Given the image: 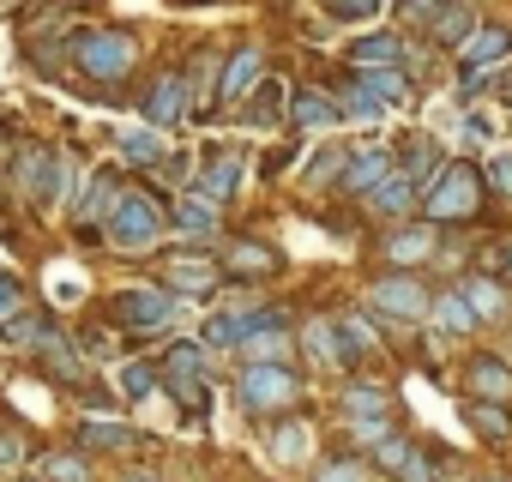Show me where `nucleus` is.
Wrapping results in <instances>:
<instances>
[{
    "label": "nucleus",
    "instance_id": "1",
    "mask_svg": "<svg viewBox=\"0 0 512 482\" xmlns=\"http://www.w3.org/2000/svg\"><path fill=\"white\" fill-rule=\"evenodd\" d=\"M109 241L121 254H145V248H157V235H163V211H157V199H145V193H115V205H109Z\"/></svg>",
    "mask_w": 512,
    "mask_h": 482
},
{
    "label": "nucleus",
    "instance_id": "2",
    "mask_svg": "<svg viewBox=\"0 0 512 482\" xmlns=\"http://www.w3.org/2000/svg\"><path fill=\"white\" fill-rule=\"evenodd\" d=\"M476 193H482V175H476L470 163H440V169L428 175L422 205H428V217L458 223V217H470V211H476Z\"/></svg>",
    "mask_w": 512,
    "mask_h": 482
},
{
    "label": "nucleus",
    "instance_id": "3",
    "mask_svg": "<svg viewBox=\"0 0 512 482\" xmlns=\"http://www.w3.org/2000/svg\"><path fill=\"white\" fill-rule=\"evenodd\" d=\"M73 61H79L85 79L115 85V79H127V67H133V37H127V31H85V37H73Z\"/></svg>",
    "mask_w": 512,
    "mask_h": 482
},
{
    "label": "nucleus",
    "instance_id": "4",
    "mask_svg": "<svg viewBox=\"0 0 512 482\" xmlns=\"http://www.w3.org/2000/svg\"><path fill=\"white\" fill-rule=\"evenodd\" d=\"M404 97H410V85H404V73H398V67H356L350 103H344L338 115L374 121V115H386V109H392V103H404Z\"/></svg>",
    "mask_w": 512,
    "mask_h": 482
},
{
    "label": "nucleus",
    "instance_id": "5",
    "mask_svg": "<svg viewBox=\"0 0 512 482\" xmlns=\"http://www.w3.org/2000/svg\"><path fill=\"white\" fill-rule=\"evenodd\" d=\"M296 392H302V380L284 362H247L241 368V404L247 410H284V404H296Z\"/></svg>",
    "mask_w": 512,
    "mask_h": 482
},
{
    "label": "nucleus",
    "instance_id": "6",
    "mask_svg": "<svg viewBox=\"0 0 512 482\" xmlns=\"http://www.w3.org/2000/svg\"><path fill=\"white\" fill-rule=\"evenodd\" d=\"M169 314H175V296L157 290V284H133V290L115 296V320L133 326V332H157V326H169Z\"/></svg>",
    "mask_w": 512,
    "mask_h": 482
},
{
    "label": "nucleus",
    "instance_id": "7",
    "mask_svg": "<svg viewBox=\"0 0 512 482\" xmlns=\"http://www.w3.org/2000/svg\"><path fill=\"white\" fill-rule=\"evenodd\" d=\"M31 356L43 362V374H49L55 386H79V380H85V356L73 350V338H67L61 326H43V338H37Z\"/></svg>",
    "mask_w": 512,
    "mask_h": 482
},
{
    "label": "nucleus",
    "instance_id": "8",
    "mask_svg": "<svg viewBox=\"0 0 512 482\" xmlns=\"http://www.w3.org/2000/svg\"><path fill=\"white\" fill-rule=\"evenodd\" d=\"M374 308L392 314V320H422V314H428V290H422L410 272H398V278H380V284H374Z\"/></svg>",
    "mask_w": 512,
    "mask_h": 482
},
{
    "label": "nucleus",
    "instance_id": "9",
    "mask_svg": "<svg viewBox=\"0 0 512 482\" xmlns=\"http://www.w3.org/2000/svg\"><path fill=\"white\" fill-rule=\"evenodd\" d=\"M19 187H25L37 205H49V199L61 193V157H55L49 145H31V151L19 157Z\"/></svg>",
    "mask_w": 512,
    "mask_h": 482
},
{
    "label": "nucleus",
    "instance_id": "10",
    "mask_svg": "<svg viewBox=\"0 0 512 482\" xmlns=\"http://www.w3.org/2000/svg\"><path fill=\"white\" fill-rule=\"evenodd\" d=\"M187 115V79L181 73H163L157 85H151V97H145V121L163 133V127H175Z\"/></svg>",
    "mask_w": 512,
    "mask_h": 482
},
{
    "label": "nucleus",
    "instance_id": "11",
    "mask_svg": "<svg viewBox=\"0 0 512 482\" xmlns=\"http://www.w3.org/2000/svg\"><path fill=\"white\" fill-rule=\"evenodd\" d=\"M241 187V151H223L205 175H199V187H193V199H205V205H223L229 193Z\"/></svg>",
    "mask_w": 512,
    "mask_h": 482
},
{
    "label": "nucleus",
    "instance_id": "12",
    "mask_svg": "<svg viewBox=\"0 0 512 482\" xmlns=\"http://www.w3.org/2000/svg\"><path fill=\"white\" fill-rule=\"evenodd\" d=\"M260 79V49H235L229 55V67H223V79H217V97L223 103H235V97H247V85Z\"/></svg>",
    "mask_w": 512,
    "mask_h": 482
},
{
    "label": "nucleus",
    "instance_id": "13",
    "mask_svg": "<svg viewBox=\"0 0 512 482\" xmlns=\"http://www.w3.org/2000/svg\"><path fill=\"white\" fill-rule=\"evenodd\" d=\"M506 49H512V37L500 31V25H488V31H470L464 37V67H494V61H506Z\"/></svg>",
    "mask_w": 512,
    "mask_h": 482
},
{
    "label": "nucleus",
    "instance_id": "14",
    "mask_svg": "<svg viewBox=\"0 0 512 482\" xmlns=\"http://www.w3.org/2000/svg\"><path fill=\"white\" fill-rule=\"evenodd\" d=\"M169 290L205 296V290H217V266H211V260H193V254H181V260H169Z\"/></svg>",
    "mask_w": 512,
    "mask_h": 482
},
{
    "label": "nucleus",
    "instance_id": "15",
    "mask_svg": "<svg viewBox=\"0 0 512 482\" xmlns=\"http://www.w3.org/2000/svg\"><path fill=\"white\" fill-rule=\"evenodd\" d=\"M109 205H115V169L91 175V193H85V199H79V211H73V217H79V229L91 235V229H97V217H103Z\"/></svg>",
    "mask_w": 512,
    "mask_h": 482
},
{
    "label": "nucleus",
    "instance_id": "16",
    "mask_svg": "<svg viewBox=\"0 0 512 482\" xmlns=\"http://www.w3.org/2000/svg\"><path fill=\"white\" fill-rule=\"evenodd\" d=\"M115 145H121V163H163V133L157 127H127Z\"/></svg>",
    "mask_w": 512,
    "mask_h": 482
},
{
    "label": "nucleus",
    "instance_id": "17",
    "mask_svg": "<svg viewBox=\"0 0 512 482\" xmlns=\"http://www.w3.org/2000/svg\"><path fill=\"white\" fill-rule=\"evenodd\" d=\"M386 175H392V157H386V151H374V157H356V163H350V175H344V193H374Z\"/></svg>",
    "mask_w": 512,
    "mask_h": 482
},
{
    "label": "nucleus",
    "instance_id": "18",
    "mask_svg": "<svg viewBox=\"0 0 512 482\" xmlns=\"http://www.w3.org/2000/svg\"><path fill=\"white\" fill-rule=\"evenodd\" d=\"M428 31H434V43H464L470 37V7H464V0H452V7L428 13Z\"/></svg>",
    "mask_w": 512,
    "mask_h": 482
},
{
    "label": "nucleus",
    "instance_id": "19",
    "mask_svg": "<svg viewBox=\"0 0 512 482\" xmlns=\"http://www.w3.org/2000/svg\"><path fill=\"white\" fill-rule=\"evenodd\" d=\"M398 55H404V49H398V37H392V31L362 37V43L350 49V61H356V67H398Z\"/></svg>",
    "mask_w": 512,
    "mask_h": 482
},
{
    "label": "nucleus",
    "instance_id": "20",
    "mask_svg": "<svg viewBox=\"0 0 512 482\" xmlns=\"http://www.w3.org/2000/svg\"><path fill=\"white\" fill-rule=\"evenodd\" d=\"M344 416H356V422H380V416H392V398L374 392V386H350V392H344Z\"/></svg>",
    "mask_w": 512,
    "mask_h": 482
},
{
    "label": "nucleus",
    "instance_id": "21",
    "mask_svg": "<svg viewBox=\"0 0 512 482\" xmlns=\"http://www.w3.org/2000/svg\"><path fill=\"white\" fill-rule=\"evenodd\" d=\"M470 386H476L482 398H512V368L494 362V356H482V362L470 368Z\"/></svg>",
    "mask_w": 512,
    "mask_h": 482
},
{
    "label": "nucleus",
    "instance_id": "22",
    "mask_svg": "<svg viewBox=\"0 0 512 482\" xmlns=\"http://www.w3.org/2000/svg\"><path fill=\"white\" fill-rule=\"evenodd\" d=\"M278 115H284V85L266 79L260 91H253V103H247V127H272Z\"/></svg>",
    "mask_w": 512,
    "mask_h": 482
},
{
    "label": "nucleus",
    "instance_id": "23",
    "mask_svg": "<svg viewBox=\"0 0 512 482\" xmlns=\"http://www.w3.org/2000/svg\"><path fill=\"white\" fill-rule=\"evenodd\" d=\"M374 205H380V211H392V217H398V211H410V205H416V181L392 169V175L374 187Z\"/></svg>",
    "mask_w": 512,
    "mask_h": 482
},
{
    "label": "nucleus",
    "instance_id": "24",
    "mask_svg": "<svg viewBox=\"0 0 512 482\" xmlns=\"http://www.w3.org/2000/svg\"><path fill=\"white\" fill-rule=\"evenodd\" d=\"M37 470H43V482H91V464H85V452H49Z\"/></svg>",
    "mask_w": 512,
    "mask_h": 482
},
{
    "label": "nucleus",
    "instance_id": "25",
    "mask_svg": "<svg viewBox=\"0 0 512 482\" xmlns=\"http://www.w3.org/2000/svg\"><path fill=\"white\" fill-rule=\"evenodd\" d=\"M290 121H296V127H326V121H338V103H326L320 91H302V97L290 103Z\"/></svg>",
    "mask_w": 512,
    "mask_h": 482
},
{
    "label": "nucleus",
    "instance_id": "26",
    "mask_svg": "<svg viewBox=\"0 0 512 482\" xmlns=\"http://www.w3.org/2000/svg\"><path fill=\"white\" fill-rule=\"evenodd\" d=\"M175 223H181L187 235H217V205H205V199L187 193V199L175 205Z\"/></svg>",
    "mask_w": 512,
    "mask_h": 482
},
{
    "label": "nucleus",
    "instance_id": "27",
    "mask_svg": "<svg viewBox=\"0 0 512 482\" xmlns=\"http://www.w3.org/2000/svg\"><path fill=\"white\" fill-rule=\"evenodd\" d=\"M253 332V314H217L211 326H205V344L211 350H229V344H241Z\"/></svg>",
    "mask_w": 512,
    "mask_h": 482
},
{
    "label": "nucleus",
    "instance_id": "28",
    "mask_svg": "<svg viewBox=\"0 0 512 482\" xmlns=\"http://www.w3.org/2000/svg\"><path fill=\"white\" fill-rule=\"evenodd\" d=\"M470 428H476V434H488V440H506V434H512V416H506L494 398H488V404L476 398V404H470Z\"/></svg>",
    "mask_w": 512,
    "mask_h": 482
},
{
    "label": "nucleus",
    "instance_id": "29",
    "mask_svg": "<svg viewBox=\"0 0 512 482\" xmlns=\"http://www.w3.org/2000/svg\"><path fill=\"white\" fill-rule=\"evenodd\" d=\"M428 248H434V229H398V235L386 241V254H392V260H404V266H410V260H422Z\"/></svg>",
    "mask_w": 512,
    "mask_h": 482
},
{
    "label": "nucleus",
    "instance_id": "30",
    "mask_svg": "<svg viewBox=\"0 0 512 482\" xmlns=\"http://www.w3.org/2000/svg\"><path fill=\"white\" fill-rule=\"evenodd\" d=\"M73 434H79V446H127L133 440L127 422H79Z\"/></svg>",
    "mask_w": 512,
    "mask_h": 482
},
{
    "label": "nucleus",
    "instance_id": "31",
    "mask_svg": "<svg viewBox=\"0 0 512 482\" xmlns=\"http://www.w3.org/2000/svg\"><path fill=\"white\" fill-rule=\"evenodd\" d=\"M121 392H127L133 404L151 398V392H157V368H151V362H127V368H121Z\"/></svg>",
    "mask_w": 512,
    "mask_h": 482
},
{
    "label": "nucleus",
    "instance_id": "32",
    "mask_svg": "<svg viewBox=\"0 0 512 482\" xmlns=\"http://www.w3.org/2000/svg\"><path fill=\"white\" fill-rule=\"evenodd\" d=\"M43 326H49V320H37V314H25V320H7V332H0V344H13V350H37Z\"/></svg>",
    "mask_w": 512,
    "mask_h": 482
},
{
    "label": "nucleus",
    "instance_id": "33",
    "mask_svg": "<svg viewBox=\"0 0 512 482\" xmlns=\"http://www.w3.org/2000/svg\"><path fill=\"white\" fill-rule=\"evenodd\" d=\"M199 368H205V356H199L193 344H175V350H169V374H175V380H199Z\"/></svg>",
    "mask_w": 512,
    "mask_h": 482
},
{
    "label": "nucleus",
    "instance_id": "34",
    "mask_svg": "<svg viewBox=\"0 0 512 482\" xmlns=\"http://www.w3.org/2000/svg\"><path fill=\"white\" fill-rule=\"evenodd\" d=\"M440 320H446L452 332H470V326H476V314H470L464 296H440Z\"/></svg>",
    "mask_w": 512,
    "mask_h": 482
},
{
    "label": "nucleus",
    "instance_id": "35",
    "mask_svg": "<svg viewBox=\"0 0 512 482\" xmlns=\"http://www.w3.org/2000/svg\"><path fill=\"white\" fill-rule=\"evenodd\" d=\"M320 482H368V470L356 458H332V464H320Z\"/></svg>",
    "mask_w": 512,
    "mask_h": 482
},
{
    "label": "nucleus",
    "instance_id": "36",
    "mask_svg": "<svg viewBox=\"0 0 512 482\" xmlns=\"http://www.w3.org/2000/svg\"><path fill=\"white\" fill-rule=\"evenodd\" d=\"M229 266H235V272H272L278 260H272L266 248H235V254H229Z\"/></svg>",
    "mask_w": 512,
    "mask_h": 482
},
{
    "label": "nucleus",
    "instance_id": "37",
    "mask_svg": "<svg viewBox=\"0 0 512 482\" xmlns=\"http://www.w3.org/2000/svg\"><path fill=\"white\" fill-rule=\"evenodd\" d=\"M374 7H380V0H326V13H332V19H344V25H356V19H368Z\"/></svg>",
    "mask_w": 512,
    "mask_h": 482
},
{
    "label": "nucleus",
    "instance_id": "38",
    "mask_svg": "<svg viewBox=\"0 0 512 482\" xmlns=\"http://www.w3.org/2000/svg\"><path fill=\"white\" fill-rule=\"evenodd\" d=\"M398 470H404V482H434V464H428L422 452H404V464H398Z\"/></svg>",
    "mask_w": 512,
    "mask_h": 482
},
{
    "label": "nucleus",
    "instance_id": "39",
    "mask_svg": "<svg viewBox=\"0 0 512 482\" xmlns=\"http://www.w3.org/2000/svg\"><path fill=\"white\" fill-rule=\"evenodd\" d=\"M470 314H500V296L488 284H470Z\"/></svg>",
    "mask_w": 512,
    "mask_h": 482
},
{
    "label": "nucleus",
    "instance_id": "40",
    "mask_svg": "<svg viewBox=\"0 0 512 482\" xmlns=\"http://www.w3.org/2000/svg\"><path fill=\"white\" fill-rule=\"evenodd\" d=\"M404 452H410V446H404L398 434H386V440H380V464H386V470H398V464H404Z\"/></svg>",
    "mask_w": 512,
    "mask_h": 482
},
{
    "label": "nucleus",
    "instance_id": "41",
    "mask_svg": "<svg viewBox=\"0 0 512 482\" xmlns=\"http://www.w3.org/2000/svg\"><path fill=\"white\" fill-rule=\"evenodd\" d=\"M278 458H302V428H278Z\"/></svg>",
    "mask_w": 512,
    "mask_h": 482
},
{
    "label": "nucleus",
    "instance_id": "42",
    "mask_svg": "<svg viewBox=\"0 0 512 482\" xmlns=\"http://www.w3.org/2000/svg\"><path fill=\"white\" fill-rule=\"evenodd\" d=\"M488 187H494V193H512V157H500V163L488 169Z\"/></svg>",
    "mask_w": 512,
    "mask_h": 482
},
{
    "label": "nucleus",
    "instance_id": "43",
    "mask_svg": "<svg viewBox=\"0 0 512 482\" xmlns=\"http://www.w3.org/2000/svg\"><path fill=\"white\" fill-rule=\"evenodd\" d=\"M13 308H19V284L0 272V314H13Z\"/></svg>",
    "mask_w": 512,
    "mask_h": 482
},
{
    "label": "nucleus",
    "instance_id": "44",
    "mask_svg": "<svg viewBox=\"0 0 512 482\" xmlns=\"http://www.w3.org/2000/svg\"><path fill=\"white\" fill-rule=\"evenodd\" d=\"M85 350H91V356H109L115 344H109V332H85Z\"/></svg>",
    "mask_w": 512,
    "mask_h": 482
},
{
    "label": "nucleus",
    "instance_id": "45",
    "mask_svg": "<svg viewBox=\"0 0 512 482\" xmlns=\"http://www.w3.org/2000/svg\"><path fill=\"white\" fill-rule=\"evenodd\" d=\"M19 458H25L19 440H13V434H0V464H19Z\"/></svg>",
    "mask_w": 512,
    "mask_h": 482
},
{
    "label": "nucleus",
    "instance_id": "46",
    "mask_svg": "<svg viewBox=\"0 0 512 482\" xmlns=\"http://www.w3.org/2000/svg\"><path fill=\"white\" fill-rule=\"evenodd\" d=\"M127 482H157V476H127Z\"/></svg>",
    "mask_w": 512,
    "mask_h": 482
},
{
    "label": "nucleus",
    "instance_id": "47",
    "mask_svg": "<svg viewBox=\"0 0 512 482\" xmlns=\"http://www.w3.org/2000/svg\"><path fill=\"white\" fill-rule=\"evenodd\" d=\"M416 7H422V0H416Z\"/></svg>",
    "mask_w": 512,
    "mask_h": 482
}]
</instances>
